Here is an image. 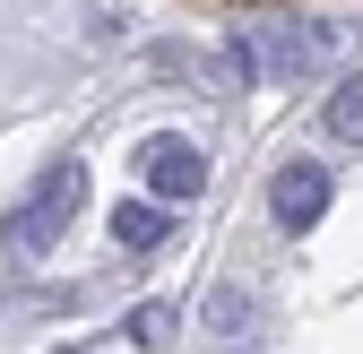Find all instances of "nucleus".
Instances as JSON below:
<instances>
[{"mask_svg":"<svg viewBox=\"0 0 363 354\" xmlns=\"http://www.w3.org/2000/svg\"><path fill=\"white\" fill-rule=\"evenodd\" d=\"M130 337H139V346H156V337H164V302H147V312H130Z\"/></svg>","mask_w":363,"mask_h":354,"instance_id":"nucleus-7","label":"nucleus"},{"mask_svg":"<svg viewBox=\"0 0 363 354\" xmlns=\"http://www.w3.org/2000/svg\"><path fill=\"white\" fill-rule=\"evenodd\" d=\"M173 225H164V207H147V199H113V242L121 251H156Z\"/></svg>","mask_w":363,"mask_h":354,"instance_id":"nucleus-5","label":"nucleus"},{"mask_svg":"<svg viewBox=\"0 0 363 354\" xmlns=\"http://www.w3.org/2000/svg\"><path fill=\"white\" fill-rule=\"evenodd\" d=\"M320 121H329V139H337V147H363V69L329 96V113H320Z\"/></svg>","mask_w":363,"mask_h":354,"instance_id":"nucleus-6","label":"nucleus"},{"mask_svg":"<svg viewBox=\"0 0 363 354\" xmlns=\"http://www.w3.org/2000/svg\"><path fill=\"white\" fill-rule=\"evenodd\" d=\"M329 173L320 164H286L277 173V182H268V216H277V234H311V225H320V216H329Z\"/></svg>","mask_w":363,"mask_h":354,"instance_id":"nucleus-3","label":"nucleus"},{"mask_svg":"<svg viewBox=\"0 0 363 354\" xmlns=\"http://www.w3.org/2000/svg\"><path fill=\"white\" fill-rule=\"evenodd\" d=\"M303 52H311V35H294V26L242 35L234 43V78H286V69H303Z\"/></svg>","mask_w":363,"mask_h":354,"instance_id":"nucleus-4","label":"nucleus"},{"mask_svg":"<svg viewBox=\"0 0 363 354\" xmlns=\"http://www.w3.org/2000/svg\"><path fill=\"white\" fill-rule=\"evenodd\" d=\"M78 190H86V173H78V164H52V173H43V190L9 216V251H18V259L52 251V242H61V225L78 216Z\"/></svg>","mask_w":363,"mask_h":354,"instance_id":"nucleus-1","label":"nucleus"},{"mask_svg":"<svg viewBox=\"0 0 363 354\" xmlns=\"http://www.w3.org/2000/svg\"><path fill=\"white\" fill-rule=\"evenodd\" d=\"M139 182H147L164 207H182V199L208 190V156H199L191 139H147V147H139Z\"/></svg>","mask_w":363,"mask_h":354,"instance_id":"nucleus-2","label":"nucleus"}]
</instances>
